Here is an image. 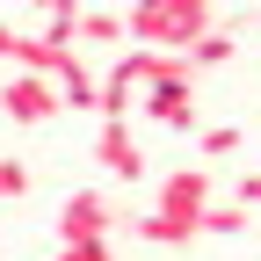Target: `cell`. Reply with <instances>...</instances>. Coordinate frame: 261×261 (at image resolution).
I'll use <instances>...</instances> for the list:
<instances>
[{"mask_svg": "<svg viewBox=\"0 0 261 261\" xmlns=\"http://www.w3.org/2000/svg\"><path fill=\"white\" fill-rule=\"evenodd\" d=\"M211 29H218L211 0H152V8H130L123 15L130 51H167V58H189V44L211 37Z\"/></svg>", "mask_w": 261, "mask_h": 261, "instance_id": "1", "label": "cell"}, {"mask_svg": "<svg viewBox=\"0 0 261 261\" xmlns=\"http://www.w3.org/2000/svg\"><path fill=\"white\" fill-rule=\"evenodd\" d=\"M203 211H211V174L203 167H174L167 181H160V203L138 218V232L152 247H181V240H196Z\"/></svg>", "mask_w": 261, "mask_h": 261, "instance_id": "2", "label": "cell"}, {"mask_svg": "<svg viewBox=\"0 0 261 261\" xmlns=\"http://www.w3.org/2000/svg\"><path fill=\"white\" fill-rule=\"evenodd\" d=\"M109 225H116L109 196L102 189H73L65 211H58V247H109Z\"/></svg>", "mask_w": 261, "mask_h": 261, "instance_id": "3", "label": "cell"}, {"mask_svg": "<svg viewBox=\"0 0 261 261\" xmlns=\"http://www.w3.org/2000/svg\"><path fill=\"white\" fill-rule=\"evenodd\" d=\"M138 109H145L152 123H167V130H196V73L181 65L174 80H152V87L138 94Z\"/></svg>", "mask_w": 261, "mask_h": 261, "instance_id": "4", "label": "cell"}, {"mask_svg": "<svg viewBox=\"0 0 261 261\" xmlns=\"http://www.w3.org/2000/svg\"><path fill=\"white\" fill-rule=\"evenodd\" d=\"M0 109H8V123H51L65 102H58V87H51V80L15 73V80H0Z\"/></svg>", "mask_w": 261, "mask_h": 261, "instance_id": "5", "label": "cell"}, {"mask_svg": "<svg viewBox=\"0 0 261 261\" xmlns=\"http://www.w3.org/2000/svg\"><path fill=\"white\" fill-rule=\"evenodd\" d=\"M94 160H102V167H109L116 181H138V174H145V145L130 138V116H123V123H102V130H94Z\"/></svg>", "mask_w": 261, "mask_h": 261, "instance_id": "6", "label": "cell"}, {"mask_svg": "<svg viewBox=\"0 0 261 261\" xmlns=\"http://www.w3.org/2000/svg\"><path fill=\"white\" fill-rule=\"evenodd\" d=\"M58 102H73V109H102V80H94V65L80 51H65L58 65Z\"/></svg>", "mask_w": 261, "mask_h": 261, "instance_id": "7", "label": "cell"}, {"mask_svg": "<svg viewBox=\"0 0 261 261\" xmlns=\"http://www.w3.org/2000/svg\"><path fill=\"white\" fill-rule=\"evenodd\" d=\"M80 44H123V15H109V8H80L73 51H80Z\"/></svg>", "mask_w": 261, "mask_h": 261, "instance_id": "8", "label": "cell"}, {"mask_svg": "<svg viewBox=\"0 0 261 261\" xmlns=\"http://www.w3.org/2000/svg\"><path fill=\"white\" fill-rule=\"evenodd\" d=\"M73 29H80V0H51L37 37H44V44H58V51H73Z\"/></svg>", "mask_w": 261, "mask_h": 261, "instance_id": "9", "label": "cell"}, {"mask_svg": "<svg viewBox=\"0 0 261 261\" xmlns=\"http://www.w3.org/2000/svg\"><path fill=\"white\" fill-rule=\"evenodd\" d=\"M225 58H232V22H218L211 37L189 44V73H211V65H225Z\"/></svg>", "mask_w": 261, "mask_h": 261, "instance_id": "10", "label": "cell"}, {"mask_svg": "<svg viewBox=\"0 0 261 261\" xmlns=\"http://www.w3.org/2000/svg\"><path fill=\"white\" fill-rule=\"evenodd\" d=\"M196 152H203V160H232L240 152V123H211L203 138H196Z\"/></svg>", "mask_w": 261, "mask_h": 261, "instance_id": "11", "label": "cell"}, {"mask_svg": "<svg viewBox=\"0 0 261 261\" xmlns=\"http://www.w3.org/2000/svg\"><path fill=\"white\" fill-rule=\"evenodd\" d=\"M196 232H247V211H240V203H211Z\"/></svg>", "mask_w": 261, "mask_h": 261, "instance_id": "12", "label": "cell"}, {"mask_svg": "<svg viewBox=\"0 0 261 261\" xmlns=\"http://www.w3.org/2000/svg\"><path fill=\"white\" fill-rule=\"evenodd\" d=\"M29 181H37V174H29L22 160H0V203H15V196H29Z\"/></svg>", "mask_w": 261, "mask_h": 261, "instance_id": "13", "label": "cell"}, {"mask_svg": "<svg viewBox=\"0 0 261 261\" xmlns=\"http://www.w3.org/2000/svg\"><path fill=\"white\" fill-rule=\"evenodd\" d=\"M240 211H247V218L261 211V174H240Z\"/></svg>", "mask_w": 261, "mask_h": 261, "instance_id": "14", "label": "cell"}, {"mask_svg": "<svg viewBox=\"0 0 261 261\" xmlns=\"http://www.w3.org/2000/svg\"><path fill=\"white\" fill-rule=\"evenodd\" d=\"M58 261H109V247H58Z\"/></svg>", "mask_w": 261, "mask_h": 261, "instance_id": "15", "label": "cell"}, {"mask_svg": "<svg viewBox=\"0 0 261 261\" xmlns=\"http://www.w3.org/2000/svg\"><path fill=\"white\" fill-rule=\"evenodd\" d=\"M8 44H15V22H0V58H8Z\"/></svg>", "mask_w": 261, "mask_h": 261, "instance_id": "16", "label": "cell"}]
</instances>
